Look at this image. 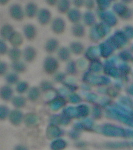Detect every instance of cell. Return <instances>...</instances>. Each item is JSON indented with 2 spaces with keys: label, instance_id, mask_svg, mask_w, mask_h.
Returning <instances> with one entry per match:
<instances>
[{
  "label": "cell",
  "instance_id": "obj_29",
  "mask_svg": "<svg viewBox=\"0 0 133 150\" xmlns=\"http://www.w3.org/2000/svg\"><path fill=\"white\" fill-rule=\"evenodd\" d=\"M74 3L76 7L80 8L83 6L84 4V2L83 1H74Z\"/></svg>",
  "mask_w": 133,
  "mask_h": 150
},
{
  "label": "cell",
  "instance_id": "obj_4",
  "mask_svg": "<svg viewBox=\"0 0 133 150\" xmlns=\"http://www.w3.org/2000/svg\"><path fill=\"white\" fill-rule=\"evenodd\" d=\"M51 13L48 10L41 9L38 13V20L41 25H46L51 19Z\"/></svg>",
  "mask_w": 133,
  "mask_h": 150
},
{
  "label": "cell",
  "instance_id": "obj_25",
  "mask_svg": "<svg viewBox=\"0 0 133 150\" xmlns=\"http://www.w3.org/2000/svg\"><path fill=\"white\" fill-rule=\"evenodd\" d=\"M8 69V66L7 64L6 63L4 62H1V72H0V75L1 76H3L5 75Z\"/></svg>",
  "mask_w": 133,
  "mask_h": 150
},
{
  "label": "cell",
  "instance_id": "obj_1",
  "mask_svg": "<svg viewBox=\"0 0 133 150\" xmlns=\"http://www.w3.org/2000/svg\"><path fill=\"white\" fill-rule=\"evenodd\" d=\"M59 64L57 60L51 57H48L44 60L43 68L44 71L48 75H52L58 69Z\"/></svg>",
  "mask_w": 133,
  "mask_h": 150
},
{
  "label": "cell",
  "instance_id": "obj_14",
  "mask_svg": "<svg viewBox=\"0 0 133 150\" xmlns=\"http://www.w3.org/2000/svg\"><path fill=\"white\" fill-rule=\"evenodd\" d=\"M11 67L12 69L18 73H23L26 72L27 70L26 65L21 62H13Z\"/></svg>",
  "mask_w": 133,
  "mask_h": 150
},
{
  "label": "cell",
  "instance_id": "obj_2",
  "mask_svg": "<svg viewBox=\"0 0 133 150\" xmlns=\"http://www.w3.org/2000/svg\"><path fill=\"white\" fill-rule=\"evenodd\" d=\"M10 17L15 20L21 21L24 19V14L22 8L19 4H14L9 10Z\"/></svg>",
  "mask_w": 133,
  "mask_h": 150
},
{
  "label": "cell",
  "instance_id": "obj_13",
  "mask_svg": "<svg viewBox=\"0 0 133 150\" xmlns=\"http://www.w3.org/2000/svg\"><path fill=\"white\" fill-rule=\"evenodd\" d=\"M70 50L75 55H80L84 51V47L81 43L79 42H72L70 44Z\"/></svg>",
  "mask_w": 133,
  "mask_h": 150
},
{
  "label": "cell",
  "instance_id": "obj_28",
  "mask_svg": "<svg viewBox=\"0 0 133 150\" xmlns=\"http://www.w3.org/2000/svg\"><path fill=\"white\" fill-rule=\"evenodd\" d=\"M86 7L87 9L91 10L94 7V3L93 1H87L85 3Z\"/></svg>",
  "mask_w": 133,
  "mask_h": 150
},
{
  "label": "cell",
  "instance_id": "obj_27",
  "mask_svg": "<svg viewBox=\"0 0 133 150\" xmlns=\"http://www.w3.org/2000/svg\"><path fill=\"white\" fill-rule=\"evenodd\" d=\"M65 78V75L64 74H57L55 77V80L57 82H63Z\"/></svg>",
  "mask_w": 133,
  "mask_h": 150
},
{
  "label": "cell",
  "instance_id": "obj_18",
  "mask_svg": "<svg viewBox=\"0 0 133 150\" xmlns=\"http://www.w3.org/2000/svg\"><path fill=\"white\" fill-rule=\"evenodd\" d=\"M1 94L2 97L5 100L10 99L13 94V90L8 86H4L1 90Z\"/></svg>",
  "mask_w": 133,
  "mask_h": 150
},
{
  "label": "cell",
  "instance_id": "obj_16",
  "mask_svg": "<svg viewBox=\"0 0 133 150\" xmlns=\"http://www.w3.org/2000/svg\"><path fill=\"white\" fill-rule=\"evenodd\" d=\"M69 7H70V3L68 1L63 0V1H60L58 3L57 9L60 13L65 14L67 12H68Z\"/></svg>",
  "mask_w": 133,
  "mask_h": 150
},
{
  "label": "cell",
  "instance_id": "obj_11",
  "mask_svg": "<svg viewBox=\"0 0 133 150\" xmlns=\"http://www.w3.org/2000/svg\"><path fill=\"white\" fill-rule=\"evenodd\" d=\"M72 33L76 37L82 38L85 34V28L81 24H76L72 28Z\"/></svg>",
  "mask_w": 133,
  "mask_h": 150
},
{
  "label": "cell",
  "instance_id": "obj_26",
  "mask_svg": "<svg viewBox=\"0 0 133 150\" xmlns=\"http://www.w3.org/2000/svg\"><path fill=\"white\" fill-rule=\"evenodd\" d=\"M41 88L43 90H48V89H50L52 88V85L50 84V82H48V81H44V82L41 83Z\"/></svg>",
  "mask_w": 133,
  "mask_h": 150
},
{
  "label": "cell",
  "instance_id": "obj_8",
  "mask_svg": "<svg viewBox=\"0 0 133 150\" xmlns=\"http://www.w3.org/2000/svg\"><path fill=\"white\" fill-rule=\"evenodd\" d=\"M14 32V28L12 25L10 24H5L2 27L1 30V37L4 40H9Z\"/></svg>",
  "mask_w": 133,
  "mask_h": 150
},
{
  "label": "cell",
  "instance_id": "obj_23",
  "mask_svg": "<svg viewBox=\"0 0 133 150\" xmlns=\"http://www.w3.org/2000/svg\"><path fill=\"white\" fill-rule=\"evenodd\" d=\"M39 90L37 88L33 87V88H32L29 91V97L33 100L36 99L39 95Z\"/></svg>",
  "mask_w": 133,
  "mask_h": 150
},
{
  "label": "cell",
  "instance_id": "obj_24",
  "mask_svg": "<svg viewBox=\"0 0 133 150\" xmlns=\"http://www.w3.org/2000/svg\"><path fill=\"white\" fill-rule=\"evenodd\" d=\"M0 46H1V55H5L6 54L7 51H8L7 45L4 41H3V40H1Z\"/></svg>",
  "mask_w": 133,
  "mask_h": 150
},
{
  "label": "cell",
  "instance_id": "obj_30",
  "mask_svg": "<svg viewBox=\"0 0 133 150\" xmlns=\"http://www.w3.org/2000/svg\"><path fill=\"white\" fill-rule=\"evenodd\" d=\"M46 2H47L48 5H49L50 6H54L56 5L57 1H55V0H52V1L51 0V1H47Z\"/></svg>",
  "mask_w": 133,
  "mask_h": 150
},
{
  "label": "cell",
  "instance_id": "obj_19",
  "mask_svg": "<svg viewBox=\"0 0 133 150\" xmlns=\"http://www.w3.org/2000/svg\"><path fill=\"white\" fill-rule=\"evenodd\" d=\"M84 21L87 26H91L94 23L95 19L92 13L87 12L84 15Z\"/></svg>",
  "mask_w": 133,
  "mask_h": 150
},
{
  "label": "cell",
  "instance_id": "obj_31",
  "mask_svg": "<svg viewBox=\"0 0 133 150\" xmlns=\"http://www.w3.org/2000/svg\"><path fill=\"white\" fill-rule=\"evenodd\" d=\"M9 3V1H0V4L2 5H6V4Z\"/></svg>",
  "mask_w": 133,
  "mask_h": 150
},
{
  "label": "cell",
  "instance_id": "obj_21",
  "mask_svg": "<svg viewBox=\"0 0 133 150\" xmlns=\"http://www.w3.org/2000/svg\"><path fill=\"white\" fill-rule=\"evenodd\" d=\"M66 71L69 75H74L76 73V65L74 61H71L68 64L66 68Z\"/></svg>",
  "mask_w": 133,
  "mask_h": 150
},
{
  "label": "cell",
  "instance_id": "obj_10",
  "mask_svg": "<svg viewBox=\"0 0 133 150\" xmlns=\"http://www.w3.org/2000/svg\"><path fill=\"white\" fill-rule=\"evenodd\" d=\"M26 14L27 17L30 19L33 18L36 16L38 12V7L36 4L34 3H29L26 6Z\"/></svg>",
  "mask_w": 133,
  "mask_h": 150
},
{
  "label": "cell",
  "instance_id": "obj_22",
  "mask_svg": "<svg viewBox=\"0 0 133 150\" xmlns=\"http://www.w3.org/2000/svg\"><path fill=\"white\" fill-rule=\"evenodd\" d=\"M29 87V84L26 82H21L18 84L17 90L20 93H24L27 90Z\"/></svg>",
  "mask_w": 133,
  "mask_h": 150
},
{
  "label": "cell",
  "instance_id": "obj_17",
  "mask_svg": "<svg viewBox=\"0 0 133 150\" xmlns=\"http://www.w3.org/2000/svg\"><path fill=\"white\" fill-rule=\"evenodd\" d=\"M58 56L60 60L62 61H67L70 58L69 51L67 48L62 47L58 51Z\"/></svg>",
  "mask_w": 133,
  "mask_h": 150
},
{
  "label": "cell",
  "instance_id": "obj_9",
  "mask_svg": "<svg viewBox=\"0 0 133 150\" xmlns=\"http://www.w3.org/2000/svg\"><path fill=\"white\" fill-rule=\"evenodd\" d=\"M59 46V42L57 40L51 39L46 42L45 45V49L48 53L52 54L56 51Z\"/></svg>",
  "mask_w": 133,
  "mask_h": 150
},
{
  "label": "cell",
  "instance_id": "obj_6",
  "mask_svg": "<svg viewBox=\"0 0 133 150\" xmlns=\"http://www.w3.org/2000/svg\"><path fill=\"white\" fill-rule=\"evenodd\" d=\"M9 42L14 48H17L21 46L23 43L24 39L22 35L18 32H14L10 36L9 40Z\"/></svg>",
  "mask_w": 133,
  "mask_h": 150
},
{
  "label": "cell",
  "instance_id": "obj_20",
  "mask_svg": "<svg viewBox=\"0 0 133 150\" xmlns=\"http://www.w3.org/2000/svg\"><path fill=\"white\" fill-rule=\"evenodd\" d=\"M6 80L8 84L13 85L18 82L19 76L16 74H9L6 77Z\"/></svg>",
  "mask_w": 133,
  "mask_h": 150
},
{
  "label": "cell",
  "instance_id": "obj_12",
  "mask_svg": "<svg viewBox=\"0 0 133 150\" xmlns=\"http://www.w3.org/2000/svg\"><path fill=\"white\" fill-rule=\"evenodd\" d=\"M67 17L72 23L78 24L81 19V13L77 10L72 9L68 11Z\"/></svg>",
  "mask_w": 133,
  "mask_h": 150
},
{
  "label": "cell",
  "instance_id": "obj_7",
  "mask_svg": "<svg viewBox=\"0 0 133 150\" xmlns=\"http://www.w3.org/2000/svg\"><path fill=\"white\" fill-rule=\"evenodd\" d=\"M24 33L26 38L29 41H33L36 36V28L31 24H27L24 27Z\"/></svg>",
  "mask_w": 133,
  "mask_h": 150
},
{
  "label": "cell",
  "instance_id": "obj_15",
  "mask_svg": "<svg viewBox=\"0 0 133 150\" xmlns=\"http://www.w3.org/2000/svg\"><path fill=\"white\" fill-rule=\"evenodd\" d=\"M8 56L13 62L19 61L21 56V51L17 48H13L8 52Z\"/></svg>",
  "mask_w": 133,
  "mask_h": 150
},
{
  "label": "cell",
  "instance_id": "obj_5",
  "mask_svg": "<svg viewBox=\"0 0 133 150\" xmlns=\"http://www.w3.org/2000/svg\"><path fill=\"white\" fill-rule=\"evenodd\" d=\"M24 59L26 62L32 63L34 61L37 55L36 50L33 47H27L24 51Z\"/></svg>",
  "mask_w": 133,
  "mask_h": 150
},
{
  "label": "cell",
  "instance_id": "obj_3",
  "mask_svg": "<svg viewBox=\"0 0 133 150\" xmlns=\"http://www.w3.org/2000/svg\"><path fill=\"white\" fill-rule=\"evenodd\" d=\"M51 29L55 34H62L65 31L64 21L60 18H57L53 20L51 24Z\"/></svg>",
  "mask_w": 133,
  "mask_h": 150
}]
</instances>
